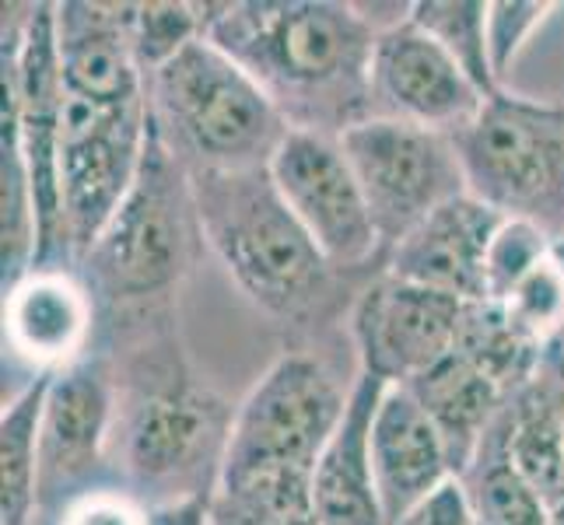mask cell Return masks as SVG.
Returning <instances> with one entry per match:
<instances>
[{"instance_id": "6da1fadb", "label": "cell", "mask_w": 564, "mask_h": 525, "mask_svg": "<svg viewBox=\"0 0 564 525\" xmlns=\"http://www.w3.org/2000/svg\"><path fill=\"white\" fill-rule=\"evenodd\" d=\"M120 319L127 322V358L123 368L112 364L109 462L123 477V491L148 508L214 497L236 411L186 368L172 337V305L120 313Z\"/></svg>"}, {"instance_id": "7a4b0ae2", "label": "cell", "mask_w": 564, "mask_h": 525, "mask_svg": "<svg viewBox=\"0 0 564 525\" xmlns=\"http://www.w3.org/2000/svg\"><path fill=\"white\" fill-rule=\"evenodd\" d=\"M204 39L228 53L291 130L340 138L376 116V32L340 0L204 4Z\"/></svg>"}, {"instance_id": "3957f363", "label": "cell", "mask_w": 564, "mask_h": 525, "mask_svg": "<svg viewBox=\"0 0 564 525\" xmlns=\"http://www.w3.org/2000/svg\"><path fill=\"white\" fill-rule=\"evenodd\" d=\"M189 186L204 245L260 313L291 326L329 313L340 270L288 210L270 168L197 172Z\"/></svg>"}, {"instance_id": "277c9868", "label": "cell", "mask_w": 564, "mask_h": 525, "mask_svg": "<svg viewBox=\"0 0 564 525\" xmlns=\"http://www.w3.org/2000/svg\"><path fill=\"white\" fill-rule=\"evenodd\" d=\"M204 242L189 172L172 158L159 130H148L138 179L112 221L82 260V281L99 308H165Z\"/></svg>"}, {"instance_id": "5b68a950", "label": "cell", "mask_w": 564, "mask_h": 525, "mask_svg": "<svg viewBox=\"0 0 564 525\" xmlns=\"http://www.w3.org/2000/svg\"><path fill=\"white\" fill-rule=\"evenodd\" d=\"M148 112L189 175L267 168L291 130L263 88L210 39H197L148 77Z\"/></svg>"}, {"instance_id": "8992f818", "label": "cell", "mask_w": 564, "mask_h": 525, "mask_svg": "<svg viewBox=\"0 0 564 525\" xmlns=\"http://www.w3.org/2000/svg\"><path fill=\"white\" fill-rule=\"evenodd\" d=\"M466 193L509 221L564 236V106L498 91L453 133Z\"/></svg>"}, {"instance_id": "52a82bcc", "label": "cell", "mask_w": 564, "mask_h": 525, "mask_svg": "<svg viewBox=\"0 0 564 525\" xmlns=\"http://www.w3.org/2000/svg\"><path fill=\"white\" fill-rule=\"evenodd\" d=\"M351 385L305 350H288L236 406L225 477L260 470L313 473L326 441L344 420Z\"/></svg>"}, {"instance_id": "ba28073f", "label": "cell", "mask_w": 564, "mask_h": 525, "mask_svg": "<svg viewBox=\"0 0 564 525\" xmlns=\"http://www.w3.org/2000/svg\"><path fill=\"white\" fill-rule=\"evenodd\" d=\"M340 147L361 183L382 252L411 236L427 214L466 193L453 133L372 116L344 130Z\"/></svg>"}, {"instance_id": "9c48e42d", "label": "cell", "mask_w": 564, "mask_h": 525, "mask_svg": "<svg viewBox=\"0 0 564 525\" xmlns=\"http://www.w3.org/2000/svg\"><path fill=\"white\" fill-rule=\"evenodd\" d=\"M151 130L148 99L133 106H91L64 99L61 123V200L67 256L77 270L120 210L144 162Z\"/></svg>"}, {"instance_id": "30bf717a", "label": "cell", "mask_w": 564, "mask_h": 525, "mask_svg": "<svg viewBox=\"0 0 564 525\" xmlns=\"http://www.w3.org/2000/svg\"><path fill=\"white\" fill-rule=\"evenodd\" d=\"M267 168L288 210L340 274H351L386 256L372 210H368L340 138L288 130Z\"/></svg>"}, {"instance_id": "8fae6325", "label": "cell", "mask_w": 564, "mask_h": 525, "mask_svg": "<svg viewBox=\"0 0 564 525\" xmlns=\"http://www.w3.org/2000/svg\"><path fill=\"white\" fill-rule=\"evenodd\" d=\"M116 379L106 350L53 372L39 427V515L56 518L109 462Z\"/></svg>"}, {"instance_id": "7c38bea8", "label": "cell", "mask_w": 564, "mask_h": 525, "mask_svg": "<svg viewBox=\"0 0 564 525\" xmlns=\"http://www.w3.org/2000/svg\"><path fill=\"white\" fill-rule=\"evenodd\" d=\"M459 298L389 277L368 281L351 308V337L365 375L386 385H411L456 350Z\"/></svg>"}, {"instance_id": "4fadbf2b", "label": "cell", "mask_w": 564, "mask_h": 525, "mask_svg": "<svg viewBox=\"0 0 564 525\" xmlns=\"http://www.w3.org/2000/svg\"><path fill=\"white\" fill-rule=\"evenodd\" d=\"M372 95L376 116H393L438 133L463 130L484 106L477 85L411 18L376 39Z\"/></svg>"}, {"instance_id": "5bb4252c", "label": "cell", "mask_w": 564, "mask_h": 525, "mask_svg": "<svg viewBox=\"0 0 564 525\" xmlns=\"http://www.w3.org/2000/svg\"><path fill=\"white\" fill-rule=\"evenodd\" d=\"M501 214L470 193L449 200L386 252L389 277L417 284L459 302H484V263Z\"/></svg>"}, {"instance_id": "9a60e30c", "label": "cell", "mask_w": 564, "mask_h": 525, "mask_svg": "<svg viewBox=\"0 0 564 525\" xmlns=\"http://www.w3.org/2000/svg\"><path fill=\"white\" fill-rule=\"evenodd\" d=\"M56 50L74 99L91 106H133L148 99V77L133 53V4H56Z\"/></svg>"}, {"instance_id": "2e32d148", "label": "cell", "mask_w": 564, "mask_h": 525, "mask_svg": "<svg viewBox=\"0 0 564 525\" xmlns=\"http://www.w3.org/2000/svg\"><path fill=\"white\" fill-rule=\"evenodd\" d=\"M95 298L64 266L32 270L4 291V340L39 372H64L91 354Z\"/></svg>"}, {"instance_id": "e0dca14e", "label": "cell", "mask_w": 564, "mask_h": 525, "mask_svg": "<svg viewBox=\"0 0 564 525\" xmlns=\"http://www.w3.org/2000/svg\"><path fill=\"white\" fill-rule=\"evenodd\" d=\"M372 470L386 525H397L456 480L442 435L403 385H389L376 411Z\"/></svg>"}, {"instance_id": "ac0fdd59", "label": "cell", "mask_w": 564, "mask_h": 525, "mask_svg": "<svg viewBox=\"0 0 564 525\" xmlns=\"http://www.w3.org/2000/svg\"><path fill=\"white\" fill-rule=\"evenodd\" d=\"M386 389V382L365 372L351 382L344 420L313 470L319 525H386L372 470V424Z\"/></svg>"}, {"instance_id": "d6986e66", "label": "cell", "mask_w": 564, "mask_h": 525, "mask_svg": "<svg viewBox=\"0 0 564 525\" xmlns=\"http://www.w3.org/2000/svg\"><path fill=\"white\" fill-rule=\"evenodd\" d=\"M403 389H411L414 400L421 403V411L432 417L435 431L442 435L445 452H449L456 480L466 473V466L474 462L484 435L491 431V424L505 411V403L512 400L459 354L438 361L432 372Z\"/></svg>"}, {"instance_id": "ffe728a7", "label": "cell", "mask_w": 564, "mask_h": 525, "mask_svg": "<svg viewBox=\"0 0 564 525\" xmlns=\"http://www.w3.org/2000/svg\"><path fill=\"white\" fill-rule=\"evenodd\" d=\"M509 459L554 512L564 483V372L543 361L540 375L505 406Z\"/></svg>"}, {"instance_id": "44dd1931", "label": "cell", "mask_w": 564, "mask_h": 525, "mask_svg": "<svg viewBox=\"0 0 564 525\" xmlns=\"http://www.w3.org/2000/svg\"><path fill=\"white\" fill-rule=\"evenodd\" d=\"M53 372L4 403L0 414V525H35L39 518V427Z\"/></svg>"}, {"instance_id": "7402d4cb", "label": "cell", "mask_w": 564, "mask_h": 525, "mask_svg": "<svg viewBox=\"0 0 564 525\" xmlns=\"http://www.w3.org/2000/svg\"><path fill=\"white\" fill-rule=\"evenodd\" d=\"M509 406V403H505ZM509 427H505V411L484 435L474 462L459 477L463 494L470 501V512L477 525H551V508L540 497L533 483L516 470L509 459Z\"/></svg>"}, {"instance_id": "603a6c76", "label": "cell", "mask_w": 564, "mask_h": 525, "mask_svg": "<svg viewBox=\"0 0 564 525\" xmlns=\"http://www.w3.org/2000/svg\"><path fill=\"white\" fill-rule=\"evenodd\" d=\"M453 354L466 358L477 372L488 375L505 396L522 393L536 375L547 354L522 333L505 313L501 302H466L459 333H456V350Z\"/></svg>"}, {"instance_id": "cb8c5ba5", "label": "cell", "mask_w": 564, "mask_h": 525, "mask_svg": "<svg viewBox=\"0 0 564 525\" xmlns=\"http://www.w3.org/2000/svg\"><path fill=\"white\" fill-rule=\"evenodd\" d=\"M488 11L491 0H417L411 8V22L453 56L456 67L470 77L484 99L501 91L491 67Z\"/></svg>"}, {"instance_id": "d4e9b609", "label": "cell", "mask_w": 564, "mask_h": 525, "mask_svg": "<svg viewBox=\"0 0 564 525\" xmlns=\"http://www.w3.org/2000/svg\"><path fill=\"white\" fill-rule=\"evenodd\" d=\"M197 39H204V4H186V0L133 4V53L144 77L176 61Z\"/></svg>"}, {"instance_id": "484cf974", "label": "cell", "mask_w": 564, "mask_h": 525, "mask_svg": "<svg viewBox=\"0 0 564 525\" xmlns=\"http://www.w3.org/2000/svg\"><path fill=\"white\" fill-rule=\"evenodd\" d=\"M501 305L522 333L543 354H551L564 337V270L554 260V252Z\"/></svg>"}, {"instance_id": "4316f807", "label": "cell", "mask_w": 564, "mask_h": 525, "mask_svg": "<svg viewBox=\"0 0 564 525\" xmlns=\"http://www.w3.org/2000/svg\"><path fill=\"white\" fill-rule=\"evenodd\" d=\"M551 252H554V242L543 236L540 228L505 218L491 239L488 263H484V298L505 302Z\"/></svg>"}, {"instance_id": "83f0119b", "label": "cell", "mask_w": 564, "mask_h": 525, "mask_svg": "<svg viewBox=\"0 0 564 525\" xmlns=\"http://www.w3.org/2000/svg\"><path fill=\"white\" fill-rule=\"evenodd\" d=\"M561 11L554 0H491L488 11V46L491 67L498 74V85L505 88V77L516 67V61L533 43V35Z\"/></svg>"}, {"instance_id": "f1b7e54d", "label": "cell", "mask_w": 564, "mask_h": 525, "mask_svg": "<svg viewBox=\"0 0 564 525\" xmlns=\"http://www.w3.org/2000/svg\"><path fill=\"white\" fill-rule=\"evenodd\" d=\"M53 525H151V508L120 488H95L74 497Z\"/></svg>"}, {"instance_id": "f546056e", "label": "cell", "mask_w": 564, "mask_h": 525, "mask_svg": "<svg viewBox=\"0 0 564 525\" xmlns=\"http://www.w3.org/2000/svg\"><path fill=\"white\" fill-rule=\"evenodd\" d=\"M397 525H477V522L470 512V501L463 494V483L453 480V483H445L435 497H427L421 508L400 518Z\"/></svg>"}, {"instance_id": "4dcf8cb0", "label": "cell", "mask_w": 564, "mask_h": 525, "mask_svg": "<svg viewBox=\"0 0 564 525\" xmlns=\"http://www.w3.org/2000/svg\"><path fill=\"white\" fill-rule=\"evenodd\" d=\"M151 525H210V497H189L151 508Z\"/></svg>"}, {"instance_id": "1f68e13d", "label": "cell", "mask_w": 564, "mask_h": 525, "mask_svg": "<svg viewBox=\"0 0 564 525\" xmlns=\"http://www.w3.org/2000/svg\"><path fill=\"white\" fill-rule=\"evenodd\" d=\"M554 260H557V263H561V270H564V236L554 242ZM547 361H551V364H557L561 372H564V337H561V343H557V347L551 350V354H547Z\"/></svg>"}, {"instance_id": "d6a6232c", "label": "cell", "mask_w": 564, "mask_h": 525, "mask_svg": "<svg viewBox=\"0 0 564 525\" xmlns=\"http://www.w3.org/2000/svg\"><path fill=\"white\" fill-rule=\"evenodd\" d=\"M551 525H564V508H554L551 512Z\"/></svg>"}, {"instance_id": "836d02e7", "label": "cell", "mask_w": 564, "mask_h": 525, "mask_svg": "<svg viewBox=\"0 0 564 525\" xmlns=\"http://www.w3.org/2000/svg\"><path fill=\"white\" fill-rule=\"evenodd\" d=\"M35 525H53V518H43V515H39V518H35Z\"/></svg>"}, {"instance_id": "e575fe53", "label": "cell", "mask_w": 564, "mask_h": 525, "mask_svg": "<svg viewBox=\"0 0 564 525\" xmlns=\"http://www.w3.org/2000/svg\"><path fill=\"white\" fill-rule=\"evenodd\" d=\"M557 508H564V483H561V504H557Z\"/></svg>"}]
</instances>
